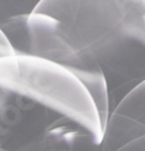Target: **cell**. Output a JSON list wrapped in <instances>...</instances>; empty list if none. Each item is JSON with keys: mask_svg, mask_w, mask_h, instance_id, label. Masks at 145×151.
I'll return each mask as SVG.
<instances>
[{"mask_svg": "<svg viewBox=\"0 0 145 151\" xmlns=\"http://www.w3.org/2000/svg\"><path fill=\"white\" fill-rule=\"evenodd\" d=\"M41 0H0V23L11 17L28 15Z\"/></svg>", "mask_w": 145, "mask_h": 151, "instance_id": "5b68a950", "label": "cell"}, {"mask_svg": "<svg viewBox=\"0 0 145 151\" xmlns=\"http://www.w3.org/2000/svg\"><path fill=\"white\" fill-rule=\"evenodd\" d=\"M26 26L27 55L58 64L73 74L88 90L106 127L110 116V95L106 78L99 64L68 41L54 18L33 11L28 14Z\"/></svg>", "mask_w": 145, "mask_h": 151, "instance_id": "3957f363", "label": "cell"}, {"mask_svg": "<svg viewBox=\"0 0 145 151\" xmlns=\"http://www.w3.org/2000/svg\"><path fill=\"white\" fill-rule=\"evenodd\" d=\"M34 11L58 22L100 65L107 86L117 81L127 94L145 81V0H41Z\"/></svg>", "mask_w": 145, "mask_h": 151, "instance_id": "6da1fadb", "label": "cell"}, {"mask_svg": "<svg viewBox=\"0 0 145 151\" xmlns=\"http://www.w3.org/2000/svg\"><path fill=\"white\" fill-rule=\"evenodd\" d=\"M145 121V81L131 88L114 108L104 127L103 140L106 147L115 150L138 137L140 127Z\"/></svg>", "mask_w": 145, "mask_h": 151, "instance_id": "277c9868", "label": "cell"}, {"mask_svg": "<svg viewBox=\"0 0 145 151\" xmlns=\"http://www.w3.org/2000/svg\"><path fill=\"white\" fill-rule=\"evenodd\" d=\"M0 41H7V38L4 37V34L1 33V30H0Z\"/></svg>", "mask_w": 145, "mask_h": 151, "instance_id": "8992f818", "label": "cell"}, {"mask_svg": "<svg viewBox=\"0 0 145 151\" xmlns=\"http://www.w3.org/2000/svg\"><path fill=\"white\" fill-rule=\"evenodd\" d=\"M8 95L58 113L83 128L94 143H102L104 124L88 90L58 64L31 55L0 57V104Z\"/></svg>", "mask_w": 145, "mask_h": 151, "instance_id": "7a4b0ae2", "label": "cell"}]
</instances>
